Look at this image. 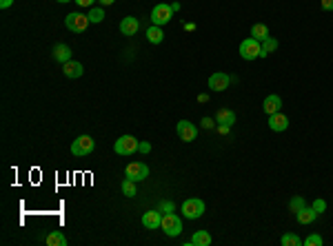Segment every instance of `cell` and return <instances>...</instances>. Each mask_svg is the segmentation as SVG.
<instances>
[{
  "label": "cell",
  "mask_w": 333,
  "mask_h": 246,
  "mask_svg": "<svg viewBox=\"0 0 333 246\" xmlns=\"http://www.w3.org/2000/svg\"><path fill=\"white\" fill-rule=\"evenodd\" d=\"M113 3H116V0H100L102 7H107V5H113Z\"/></svg>",
  "instance_id": "37"
},
{
  "label": "cell",
  "mask_w": 333,
  "mask_h": 246,
  "mask_svg": "<svg viewBox=\"0 0 333 246\" xmlns=\"http://www.w3.org/2000/svg\"><path fill=\"white\" fill-rule=\"evenodd\" d=\"M295 218H298V222H300V224H311L313 220L318 218V213H316V208H313V206H311V208H307V206H305V208H300V211L295 213Z\"/></svg>",
  "instance_id": "19"
},
{
  "label": "cell",
  "mask_w": 333,
  "mask_h": 246,
  "mask_svg": "<svg viewBox=\"0 0 333 246\" xmlns=\"http://www.w3.org/2000/svg\"><path fill=\"white\" fill-rule=\"evenodd\" d=\"M200 125H202L204 129H214L216 125H214V120H211V118H202V122H200Z\"/></svg>",
  "instance_id": "34"
},
{
  "label": "cell",
  "mask_w": 333,
  "mask_h": 246,
  "mask_svg": "<svg viewBox=\"0 0 333 246\" xmlns=\"http://www.w3.org/2000/svg\"><path fill=\"white\" fill-rule=\"evenodd\" d=\"M171 16H173V7H171V5L160 3V5H156V7H154V11H151V22L162 27V24H167L169 20H171Z\"/></svg>",
  "instance_id": "6"
},
{
  "label": "cell",
  "mask_w": 333,
  "mask_h": 246,
  "mask_svg": "<svg viewBox=\"0 0 333 246\" xmlns=\"http://www.w3.org/2000/svg\"><path fill=\"white\" fill-rule=\"evenodd\" d=\"M160 211H162V213H173V204H171V202H162V204H160Z\"/></svg>",
  "instance_id": "30"
},
{
  "label": "cell",
  "mask_w": 333,
  "mask_h": 246,
  "mask_svg": "<svg viewBox=\"0 0 333 246\" xmlns=\"http://www.w3.org/2000/svg\"><path fill=\"white\" fill-rule=\"evenodd\" d=\"M87 16H89V20H92V24L102 22V20H105V9H102V7H92Z\"/></svg>",
  "instance_id": "25"
},
{
  "label": "cell",
  "mask_w": 333,
  "mask_h": 246,
  "mask_svg": "<svg viewBox=\"0 0 333 246\" xmlns=\"http://www.w3.org/2000/svg\"><path fill=\"white\" fill-rule=\"evenodd\" d=\"M160 224H162V211H160V208L142 213V226H144V229L156 231V229H160Z\"/></svg>",
  "instance_id": "11"
},
{
  "label": "cell",
  "mask_w": 333,
  "mask_h": 246,
  "mask_svg": "<svg viewBox=\"0 0 333 246\" xmlns=\"http://www.w3.org/2000/svg\"><path fill=\"white\" fill-rule=\"evenodd\" d=\"M229 84H231V78H229L227 73H222V71H216V73H211L209 76V89L211 91H225Z\"/></svg>",
  "instance_id": "10"
},
{
  "label": "cell",
  "mask_w": 333,
  "mask_h": 246,
  "mask_svg": "<svg viewBox=\"0 0 333 246\" xmlns=\"http://www.w3.org/2000/svg\"><path fill=\"white\" fill-rule=\"evenodd\" d=\"M125 177H129L133 182H142L149 177V167L142 162H131V164H127V169H125Z\"/></svg>",
  "instance_id": "7"
},
{
  "label": "cell",
  "mask_w": 333,
  "mask_h": 246,
  "mask_svg": "<svg viewBox=\"0 0 333 246\" xmlns=\"http://www.w3.org/2000/svg\"><path fill=\"white\" fill-rule=\"evenodd\" d=\"M63 71H65V76L67 78H80L82 73H84V67H82V63H78V60H69V63H65L63 65Z\"/></svg>",
  "instance_id": "15"
},
{
  "label": "cell",
  "mask_w": 333,
  "mask_h": 246,
  "mask_svg": "<svg viewBox=\"0 0 333 246\" xmlns=\"http://www.w3.org/2000/svg\"><path fill=\"white\" fill-rule=\"evenodd\" d=\"M251 38H256V40H260V42H262L264 38H269V27H266V24H262V22L253 24V27H251Z\"/></svg>",
  "instance_id": "21"
},
{
  "label": "cell",
  "mask_w": 333,
  "mask_h": 246,
  "mask_svg": "<svg viewBox=\"0 0 333 246\" xmlns=\"http://www.w3.org/2000/svg\"><path fill=\"white\" fill-rule=\"evenodd\" d=\"M269 129L271 131H276V133H282V131H287L289 129V118L284 113H274V115H269Z\"/></svg>",
  "instance_id": "12"
},
{
  "label": "cell",
  "mask_w": 333,
  "mask_h": 246,
  "mask_svg": "<svg viewBox=\"0 0 333 246\" xmlns=\"http://www.w3.org/2000/svg\"><path fill=\"white\" fill-rule=\"evenodd\" d=\"M240 56L245 60H256V58H264L262 51V42L256 38H247L240 42Z\"/></svg>",
  "instance_id": "1"
},
{
  "label": "cell",
  "mask_w": 333,
  "mask_h": 246,
  "mask_svg": "<svg viewBox=\"0 0 333 246\" xmlns=\"http://www.w3.org/2000/svg\"><path fill=\"white\" fill-rule=\"evenodd\" d=\"M94 146H96V142L92 135H78L74 142H71V153L82 158V156H89V153L94 151Z\"/></svg>",
  "instance_id": "3"
},
{
  "label": "cell",
  "mask_w": 333,
  "mask_h": 246,
  "mask_svg": "<svg viewBox=\"0 0 333 246\" xmlns=\"http://www.w3.org/2000/svg\"><path fill=\"white\" fill-rule=\"evenodd\" d=\"M74 3H78L80 7H94V3L96 0H74Z\"/></svg>",
  "instance_id": "33"
},
{
  "label": "cell",
  "mask_w": 333,
  "mask_h": 246,
  "mask_svg": "<svg viewBox=\"0 0 333 246\" xmlns=\"http://www.w3.org/2000/svg\"><path fill=\"white\" fill-rule=\"evenodd\" d=\"M302 244H307V246H322V244H324V239L320 237V235H309Z\"/></svg>",
  "instance_id": "27"
},
{
  "label": "cell",
  "mask_w": 333,
  "mask_h": 246,
  "mask_svg": "<svg viewBox=\"0 0 333 246\" xmlns=\"http://www.w3.org/2000/svg\"><path fill=\"white\" fill-rule=\"evenodd\" d=\"M58 3H71V0H58Z\"/></svg>",
  "instance_id": "38"
},
{
  "label": "cell",
  "mask_w": 333,
  "mask_h": 246,
  "mask_svg": "<svg viewBox=\"0 0 333 246\" xmlns=\"http://www.w3.org/2000/svg\"><path fill=\"white\" fill-rule=\"evenodd\" d=\"M92 24V20H89V16H84V14H69L65 18V27L69 29V32H74V34H80L84 32V29Z\"/></svg>",
  "instance_id": "5"
},
{
  "label": "cell",
  "mask_w": 333,
  "mask_h": 246,
  "mask_svg": "<svg viewBox=\"0 0 333 246\" xmlns=\"http://www.w3.org/2000/svg\"><path fill=\"white\" fill-rule=\"evenodd\" d=\"M138 29H140V20L133 16H127V18H123V22H120V34L123 36H136Z\"/></svg>",
  "instance_id": "13"
},
{
  "label": "cell",
  "mask_w": 333,
  "mask_h": 246,
  "mask_svg": "<svg viewBox=\"0 0 333 246\" xmlns=\"http://www.w3.org/2000/svg\"><path fill=\"white\" fill-rule=\"evenodd\" d=\"M47 244L49 246H67V237L63 231H51L49 235H47Z\"/></svg>",
  "instance_id": "22"
},
{
  "label": "cell",
  "mask_w": 333,
  "mask_h": 246,
  "mask_svg": "<svg viewBox=\"0 0 333 246\" xmlns=\"http://www.w3.org/2000/svg\"><path fill=\"white\" fill-rule=\"evenodd\" d=\"M138 151H140V153H149L151 151V144L149 142H140V144H138Z\"/></svg>",
  "instance_id": "32"
},
{
  "label": "cell",
  "mask_w": 333,
  "mask_h": 246,
  "mask_svg": "<svg viewBox=\"0 0 333 246\" xmlns=\"http://www.w3.org/2000/svg\"><path fill=\"white\" fill-rule=\"evenodd\" d=\"M216 122H218V125L231 127V125H235V113L229 111V109H220V111L216 113Z\"/></svg>",
  "instance_id": "20"
},
{
  "label": "cell",
  "mask_w": 333,
  "mask_h": 246,
  "mask_svg": "<svg viewBox=\"0 0 333 246\" xmlns=\"http://www.w3.org/2000/svg\"><path fill=\"white\" fill-rule=\"evenodd\" d=\"M187 244H189V246H209V244H211L209 231H196Z\"/></svg>",
  "instance_id": "17"
},
{
  "label": "cell",
  "mask_w": 333,
  "mask_h": 246,
  "mask_svg": "<svg viewBox=\"0 0 333 246\" xmlns=\"http://www.w3.org/2000/svg\"><path fill=\"white\" fill-rule=\"evenodd\" d=\"M175 133H178V138L183 140V142H193V140L198 138V127L191 125L189 120H180L178 125H175Z\"/></svg>",
  "instance_id": "9"
},
{
  "label": "cell",
  "mask_w": 333,
  "mask_h": 246,
  "mask_svg": "<svg viewBox=\"0 0 333 246\" xmlns=\"http://www.w3.org/2000/svg\"><path fill=\"white\" fill-rule=\"evenodd\" d=\"M138 140L133 138V135H120L116 140V144H113V151L118 153V156H131V153L138 151Z\"/></svg>",
  "instance_id": "4"
},
{
  "label": "cell",
  "mask_w": 333,
  "mask_h": 246,
  "mask_svg": "<svg viewBox=\"0 0 333 246\" xmlns=\"http://www.w3.org/2000/svg\"><path fill=\"white\" fill-rule=\"evenodd\" d=\"M280 244H282V246H300L302 239L295 235V233H284L282 239H280Z\"/></svg>",
  "instance_id": "24"
},
{
  "label": "cell",
  "mask_w": 333,
  "mask_h": 246,
  "mask_svg": "<svg viewBox=\"0 0 333 246\" xmlns=\"http://www.w3.org/2000/svg\"><path fill=\"white\" fill-rule=\"evenodd\" d=\"M53 60H56V63H69L71 60V49L65 45V42H60V45H56L53 47Z\"/></svg>",
  "instance_id": "16"
},
{
  "label": "cell",
  "mask_w": 333,
  "mask_h": 246,
  "mask_svg": "<svg viewBox=\"0 0 333 246\" xmlns=\"http://www.w3.org/2000/svg\"><path fill=\"white\" fill-rule=\"evenodd\" d=\"M313 208H316L318 215L324 213V211H326V202H324V200H316V202H313Z\"/></svg>",
  "instance_id": "29"
},
{
  "label": "cell",
  "mask_w": 333,
  "mask_h": 246,
  "mask_svg": "<svg viewBox=\"0 0 333 246\" xmlns=\"http://www.w3.org/2000/svg\"><path fill=\"white\" fill-rule=\"evenodd\" d=\"M11 5H14V0H0V7L3 9H9Z\"/></svg>",
  "instance_id": "35"
},
{
  "label": "cell",
  "mask_w": 333,
  "mask_h": 246,
  "mask_svg": "<svg viewBox=\"0 0 333 246\" xmlns=\"http://www.w3.org/2000/svg\"><path fill=\"white\" fill-rule=\"evenodd\" d=\"M276 49H278V40H276V38H271V36H269V38H264V40H262V51H264V58L269 56L271 51H276Z\"/></svg>",
  "instance_id": "26"
},
{
  "label": "cell",
  "mask_w": 333,
  "mask_h": 246,
  "mask_svg": "<svg viewBox=\"0 0 333 246\" xmlns=\"http://www.w3.org/2000/svg\"><path fill=\"white\" fill-rule=\"evenodd\" d=\"M147 40L151 42V45H160V42L165 40V32H162V27L151 24V27L147 29Z\"/></svg>",
  "instance_id": "18"
},
{
  "label": "cell",
  "mask_w": 333,
  "mask_h": 246,
  "mask_svg": "<svg viewBox=\"0 0 333 246\" xmlns=\"http://www.w3.org/2000/svg\"><path fill=\"white\" fill-rule=\"evenodd\" d=\"M320 5L324 11H333V0H320Z\"/></svg>",
  "instance_id": "31"
},
{
  "label": "cell",
  "mask_w": 333,
  "mask_h": 246,
  "mask_svg": "<svg viewBox=\"0 0 333 246\" xmlns=\"http://www.w3.org/2000/svg\"><path fill=\"white\" fill-rule=\"evenodd\" d=\"M289 206H291V211H293V213H298L300 208H305V200H302V198H293Z\"/></svg>",
  "instance_id": "28"
},
{
  "label": "cell",
  "mask_w": 333,
  "mask_h": 246,
  "mask_svg": "<svg viewBox=\"0 0 333 246\" xmlns=\"http://www.w3.org/2000/svg\"><path fill=\"white\" fill-rule=\"evenodd\" d=\"M183 213H185V218H189V220L202 218V213H204V202L198 200V198L185 200V202H183Z\"/></svg>",
  "instance_id": "8"
},
{
  "label": "cell",
  "mask_w": 333,
  "mask_h": 246,
  "mask_svg": "<svg viewBox=\"0 0 333 246\" xmlns=\"http://www.w3.org/2000/svg\"><path fill=\"white\" fill-rule=\"evenodd\" d=\"M280 107H282V98H280V96H276V94L266 96V98H264V102H262V109H264V113H266V115L278 113V111H280Z\"/></svg>",
  "instance_id": "14"
},
{
  "label": "cell",
  "mask_w": 333,
  "mask_h": 246,
  "mask_svg": "<svg viewBox=\"0 0 333 246\" xmlns=\"http://www.w3.org/2000/svg\"><path fill=\"white\" fill-rule=\"evenodd\" d=\"M120 189H123V193L127 198H133V195H138V189H136V182L129 180V177H125L123 184H120Z\"/></svg>",
  "instance_id": "23"
},
{
  "label": "cell",
  "mask_w": 333,
  "mask_h": 246,
  "mask_svg": "<svg viewBox=\"0 0 333 246\" xmlns=\"http://www.w3.org/2000/svg\"><path fill=\"white\" fill-rule=\"evenodd\" d=\"M160 229L165 231L169 237H178L180 233H183V220H180L175 213H162Z\"/></svg>",
  "instance_id": "2"
},
{
  "label": "cell",
  "mask_w": 333,
  "mask_h": 246,
  "mask_svg": "<svg viewBox=\"0 0 333 246\" xmlns=\"http://www.w3.org/2000/svg\"><path fill=\"white\" fill-rule=\"evenodd\" d=\"M218 131H220V133H229V131H231V127H227V125H220V127H218Z\"/></svg>",
  "instance_id": "36"
}]
</instances>
